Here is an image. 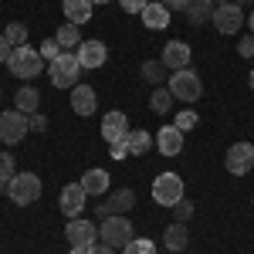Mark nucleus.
I'll return each instance as SVG.
<instances>
[{
	"label": "nucleus",
	"mask_w": 254,
	"mask_h": 254,
	"mask_svg": "<svg viewBox=\"0 0 254 254\" xmlns=\"http://www.w3.org/2000/svg\"><path fill=\"white\" fill-rule=\"evenodd\" d=\"M159 3H163L166 10H187V3H190V0H159Z\"/></svg>",
	"instance_id": "obj_39"
},
{
	"label": "nucleus",
	"mask_w": 254,
	"mask_h": 254,
	"mask_svg": "<svg viewBox=\"0 0 254 254\" xmlns=\"http://www.w3.org/2000/svg\"><path fill=\"white\" fill-rule=\"evenodd\" d=\"M166 88L173 92L176 102H200V95H203V81H200V75H196L193 68H180V71H173Z\"/></svg>",
	"instance_id": "obj_3"
},
{
	"label": "nucleus",
	"mask_w": 254,
	"mask_h": 254,
	"mask_svg": "<svg viewBox=\"0 0 254 254\" xmlns=\"http://www.w3.org/2000/svg\"><path fill=\"white\" fill-rule=\"evenodd\" d=\"M163 244L170 248V254H176V251H183L187 244H190V234H187V224H170L166 227V234H163Z\"/></svg>",
	"instance_id": "obj_22"
},
{
	"label": "nucleus",
	"mask_w": 254,
	"mask_h": 254,
	"mask_svg": "<svg viewBox=\"0 0 254 254\" xmlns=\"http://www.w3.org/2000/svg\"><path fill=\"white\" fill-rule=\"evenodd\" d=\"M159 61H163L170 71L190 68V44H187V41H166V44H163V55H159Z\"/></svg>",
	"instance_id": "obj_12"
},
{
	"label": "nucleus",
	"mask_w": 254,
	"mask_h": 254,
	"mask_svg": "<svg viewBox=\"0 0 254 254\" xmlns=\"http://www.w3.org/2000/svg\"><path fill=\"white\" fill-rule=\"evenodd\" d=\"M122 254H156V244L146 241V237H132V241L122 248Z\"/></svg>",
	"instance_id": "obj_28"
},
{
	"label": "nucleus",
	"mask_w": 254,
	"mask_h": 254,
	"mask_svg": "<svg viewBox=\"0 0 254 254\" xmlns=\"http://www.w3.org/2000/svg\"><path fill=\"white\" fill-rule=\"evenodd\" d=\"M210 24H214L220 34H237L241 24H248V17H244V7H237L234 0H227V3H217V7H214Z\"/></svg>",
	"instance_id": "obj_7"
},
{
	"label": "nucleus",
	"mask_w": 254,
	"mask_h": 254,
	"mask_svg": "<svg viewBox=\"0 0 254 254\" xmlns=\"http://www.w3.org/2000/svg\"><path fill=\"white\" fill-rule=\"evenodd\" d=\"M7 68H10V75H14V78L27 81V78L44 75V58H41V51H34V48L17 44V48L10 51V58H7Z\"/></svg>",
	"instance_id": "obj_1"
},
{
	"label": "nucleus",
	"mask_w": 254,
	"mask_h": 254,
	"mask_svg": "<svg viewBox=\"0 0 254 254\" xmlns=\"http://www.w3.org/2000/svg\"><path fill=\"white\" fill-rule=\"evenodd\" d=\"M92 248H95V244H75L71 254H92Z\"/></svg>",
	"instance_id": "obj_40"
},
{
	"label": "nucleus",
	"mask_w": 254,
	"mask_h": 254,
	"mask_svg": "<svg viewBox=\"0 0 254 254\" xmlns=\"http://www.w3.org/2000/svg\"><path fill=\"white\" fill-rule=\"evenodd\" d=\"M38 51H41V58H44V61H55L58 55H64V48H61L55 38H48V41H44V44L38 48Z\"/></svg>",
	"instance_id": "obj_32"
},
{
	"label": "nucleus",
	"mask_w": 254,
	"mask_h": 254,
	"mask_svg": "<svg viewBox=\"0 0 254 254\" xmlns=\"http://www.w3.org/2000/svg\"><path fill=\"white\" fill-rule=\"evenodd\" d=\"M156 149L163 156H180L183 153V132L176 126H163L159 136H156Z\"/></svg>",
	"instance_id": "obj_16"
},
{
	"label": "nucleus",
	"mask_w": 254,
	"mask_h": 254,
	"mask_svg": "<svg viewBox=\"0 0 254 254\" xmlns=\"http://www.w3.org/2000/svg\"><path fill=\"white\" fill-rule=\"evenodd\" d=\"M92 3H112V0H92Z\"/></svg>",
	"instance_id": "obj_45"
},
{
	"label": "nucleus",
	"mask_w": 254,
	"mask_h": 254,
	"mask_svg": "<svg viewBox=\"0 0 254 254\" xmlns=\"http://www.w3.org/2000/svg\"><path fill=\"white\" fill-rule=\"evenodd\" d=\"M92 254H116V248H109V244H95Z\"/></svg>",
	"instance_id": "obj_41"
},
{
	"label": "nucleus",
	"mask_w": 254,
	"mask_h": 254,
	"mask_svg": "<svg viewBox=\"0 0 254 254\" xmlns=\"http://www.w3.org/2000/svg\"><path fill=\"white\" fill-rule=\"evenodd\" d=\"M224 166L231 176H244L254 170V142H234L224 156Z\"/></svg>",
	"instance_id": "obj_9"
},
{
	"label": "nucleus",
	"mask_w": 254,
	"mask_h": 254,
	"mask_svg": "<svg viewBox=\"0 0 254 254\" xmlns=\"http://www.w3.org/2000/svg\"><path fill=\"white\" fill-rule=\"evenodd\" d=\"M139 17H142V24H146L149 31H163V27L170 24V10H166L159 0H149V3L142 7V14H139Z\"/></svg>",
	"instance_id": "obj_18"
},
{
	"label": "nucleus",
	"mask_w": 254,
	"mask_h": 254,
	"mask_svg": "<svg viewBox=\"0 0 254 254\" xmlns=\"http://www.w3.org/2000/svg\"><path fill=\"white\" fill-rule=\"evenodd\" d=\"M237 51H241V58H254V34H248V38H241V44H237Z\"/></svg>",
	"instance_id": "obj_34"
},
{
	"label": "nucleus",
	"mask_w": 254,
	"mask_h": 254,
	"mask_svg": "<svg viewBox=\"0 0 254 254\" xmlns=\"http://www.w3.org/2000/svg\"><path fill=\"white\" fill-rule=\"evenodd\" d=\"M10 51H14V44L0 34V64H7V58H10Z\"/></svg>",
	"instance_id": "obj_38"
},
{
	"label": "nucleus",
	"mask_w": 254,
	"mask_h": 254,
	"mask_svg": "<svg viewBox=\"0 0 254 254\" xmlns=\"http://www.w3.org/2000/svg\"><path fill=\"white\" fill-rule=\"evenodd\" d=\"M81 187H85V193H92V196H102L105 190H109V173L105 170H88V173H81V180H78Z\"/></svg>",
	"instance_id": "obj_20"
},
{
	"label": "nucleus",
	"mask_w": 254,
	"mask_h": 254,
	"mask_svg": "<svg viewBox=\"0 0 254 254\" xmlns=\"http://www.w3.org/2000/svg\"><path fill=\"white\" fill-rule=\"evenodd\" d=\"M166 75H170V68H166L163 61H146V64H142V78L149 81V85H156V88L166 81Z\"/></svg>",
	"instance_id": "obj_25"
},
{
	"label": "nucleus",
	"mask_w": 254,
	"mask_h": 254,
	"mask_svg": "<svg viewBox=\"0 0 254 254\" xmlns=\"http://www.w3.org/2000/svg\"><path fill=\"white\" fill-rule=\"evenodd\" d=\"M129 132H132V129H129V119H126V112L112 109V112H105V116H102V139H105L109 146L126 142V136H129Z\"/></svg>",
	"instance_id": "obj_10"
},
{
	"label": "nucleus",
	"mask_w": 254,
	"mask_h": 254,
	"mask_svg": "<svg viewBox=\"0 0 254 254\" xmlns=\"http://www.w3.org/2000/svg\"><path fill=\"white\" fill-rule=\"evenodd\" d=\"M214 7H217L214 0H190L183 14H187V20H190V24H203V20L214 17Z\"/></svg>",
	"instance_id": "obj_24"
},
{
	"label": "nucleus",
	"mask_w": 254,
	"mask_h": 254,
	"mask_svg": "<svg viewBox=\"0 0 254 254\" xmlns=\"http://www.w3.org/2000/svg\"><path fill=\"white\" fill-rule=\"evenodd\" d=\"M7 196L17 203V207H27L41 196V180L34 173H14L10 183H7Z\"/></svg>",
	"instance_id": "obj_5"
},
{
	"label": "nucleus",
	"mask_w": 254,
	"mask_h": 254,
	"mask_svg": "<svg viewBox=\"0 0 254 254\" xmlns=\"http://www.w3.org/2000/svg\"><path fill=\"white\" fill-rule=\"evenodd\" d=\"M98 237H102V244H109V248H116V251H122L129 241H132V224H129V217H105L102 220V227H98Z\"/></svg>",
	"instance_id": "obj_4"
},
{
	"label": "nucleus",
	"mask_w": 254,
	"mask_h": 254,
	"mask_svg": "<svg viewBox=\"0 0 254 254\" xmlns=\"http://www.w3.org/2000/svg\"><path fill=\"white\" fill-rule=\"evenodd\" d=\"M149 109H153L156 116H166V112L173 109V92H170V88H156L153 98H149Z\"/></svg>",
	"instance_id": "obj_27"
},
{
	"label": "nucleus",
	"mask_w": 254,
	"mask_h": 254,
	"mask_svg": "<svg viewBox=\"0 0 254 254\" xmlns=\"http://www.w3.org/2000/svg\"><path fill=\"white\" fill-rule=\"evenodd\" d=\"M126 149H129V156H146V153L153 149V136H149L146 129H132V132L126 136Z\"/></svg>",
	"instance_id": "obj_23"
},
{
	"label": "nucleus",
	"mask_w": 254,
	"mask_h": 254,
	"mask_svg": "<svg viewBox=\"0 0 254 254\" xmlns=\"http://www.w3.org/2000/svg\"><path fill=\"white\" fill-rule=\"evenodd\" d=\"M214 3H227V0H214Z\"/></svg>",
	"instance_id": "obj_46"
},
{
	"label": "nucleus",
	"mask_w": 254,
	"mask_h": 254,
	"mask_svg": "<svg viewBox=\"0 0 254 254\" xmlns=\"http://www.w3.org/2000/svg\"><path fill=\"white\" fill-rule=\"evenodd\" d=\"M234 3H237V7H244V3H254V0H234Z\"/></svg>",
	"instance_id": "obj_43"
},
{
	"label": "nucleus",
	"mask_w": 254,
	"mask_h": 254,
	"mask_svg": "<svg viewBox=\"0 0 254 254\" xmlns=\"http://www.w3.org/2000/svg\"><path fill=\"white\" fill-rule=\"evenodd\" d=\"M248 27H251V34H254V10H251V17H248Z\"/></svg>",
	"instance_id": "obj_42"
},
{
	"label": "nucleus",
	"mask_w": 254,
	"mask_h": 254,
	"mask_svg": "<svg viewBox=\"0 0 254 254\" xmlns=\"http://www.w3.org/2000/svg\"><path fill=\"white\" fill-rule=\"evenodd\" d=\"M132 203H136V193H132V190H116L105 203H98V207H95V214L105 220V217H116V214L132 210Z\"/></svg>",
	"instance_id": "obj_14"
},
{
	"label": "nucleus",
	"mask_w": 254,
	"mask_h": 254,
	"mask_svg": "<svg viewBox=\"0 0 254 254\" xmlns=\"http://www.w3.org/2000/svg\"><path fill=\"white\" fill-rule=\"evenodd\" d=\"M153 200H156L159 207H173L183 200V180L176 173H159L153 180Z\"/></svg>",
	"instance_id": "obj_8"
},
{
	"label": "nucleus",
	"mask_w": 254,
	"mask_h": 254,
	"mask_svg": "<svg viewBox=\"0 0 254 254\" xmlns=\"http://www.w3.org/2000/svg\"><path fill=\"white\" fill-rule=\"evenodd\" d=\"M85 200H88V193H85V187L81 183H68L64 190H61L58 203H61V214L68 217V220H75V217H81V210H85Z\"/></svg>",
	"instance_id": "obj_11"
},
{
	"label": "nucleus",
	"mask_w": 254,
	"mask_h": 254,
	"mask_svg": "<svg viewBox=\"0 0 254 254\" xmlns=\"http://www.w3.org/2000/svg\"><path fill=\"white\" fill-rule=\"evenodd\" d=\"M81 71H85V68L78 64V55H71V51L58 55V58L48 64V78H51L55 88H75Z\"/></svg>",
	"instance_id": "obj_2"
},
{
	"label": "nucleus",
	"mask_w": 254,
	"mask_h": 254,
	"mask_svg": "<svg viewBox=\"0 0 254 254\" xmlns=\"http://www.w3.org/2000/svg\"><path fill=\"white\" fill-rule=\"evenodd\" d=\"M61 7H64V17H68V24H88L92 20V0H61Z\"/></svg>",
	"instance_id": "obj_19"
},
{
	"label": "nucleus",
	"mask_w": 254,
	"mask_h": 254,
	"mask_svg": "<svg viewBox=\"0 0 254 254\" xmlns=\"http://www.w3.org/2000/svg\"><path fill=\"white\" fill-rule=\"evenodd\" d=\"M119 3H122L126 14H142V7H146L149 0H119Z\"/></svg>",
	"instance_id": "obj_35"
},
{
	"label": "nucleus",
	"mask_w": 254,
	"mask_h": 254,
	"mask_svg": "<svg viewBox=\"0 0 254 254\" xmlns=\"http://www.w3.org/2000/svg\"><path fill=\"white\" fill-rule=\"evenodd\" d=\"M3 38H7L10 44H14V48H17V44H24V41H27V27H24V24H7Z\"/></svg>",
	"instance_id": "obj_30"
},
{
	"label": "nucleus",
	"mask_w": 254,
	"mask_h": 254,
	"mask_svg": "<svg viewBox=\"0 0 254 254\" xmlns=\"http://www.w3.org/2000/svg\"><path fill=\"white\" fill-rule=\"evenodd\" d=\"M196 122H200V116H196L193 109H183V112H180V116H176V129H180V132H190V129H193Z\"/></svg>",
	"instance_id": "obj_29"
},
{
	"label": "nucleus",
	"mask_w": 254,
	"mask_h": 254,
	"mask_svg": "<svg viewBox=\"0 0 254 254\" xmlns=\"http://www.w3.org/2000/svg\"><path fill=\"white\" fill-rule=\"evenodd\" d=\"M31 129H34V132H44V129H48V116L34 112V116H31Z\"/></svg>",
	"instance_id": "obj_37"
},
{
	"label": "nucleus",
	"mask_w": 254,
	"mask_h": 254,
	"mask_svg": "<svg viewBox=\"0 0 254 254\" xmlns=\"http://www.w3.org/2000/svg\"><path fill=\"white\" fill-rule=\"evenodd\" d=\"M75 55H78V64H81V68H102V64H105V58H109L105 44H102V41H95V38H92V41H81Z\"/></svg>",
	"instance_id": "obj_15"
},
{
	"label": "nucleus",
	"mask_w": 254,
	"mask_h": 254,
	"mask_svg": "<svg viewBox=\"0 0 254 254\" xmlns=\"http://www.w3.org/2000/svg\"><path fill=\"white\" fill-rule=\"evenodd\" d=\"M248 85H251V92H254V71H251V78H248Z\"/></svg>",
	"instance_id": "obj_44"
},
{
	"label": "nucleus",
	"mask_w": 254,
	"mask_h": 254,
	"mask_svg": "<svg viewBox=\"0 0 254 254\" xmlns=\"http://www.w3.org/2000/svg\"><path fill=\"white\" fill-rule=\"evenodd\" d=\"M109 156L116 159V163H119V159H126V156H129V149H126V142H116V146H109Z\"/></svg>",
	"instance_id": "obj_36"
},
{
	"label": "nucleus",
	"mask_w": 254,
	"mask_h": 254,
	"mask_svg": "<svg viewBox=\"0 0 254 254\" xmlns=\"http://www.w3.org/2000/svg\"><path fill=\"white\" fill-rule=\"evenodd\" d=\"M17 173V166H14V156L10 153H0V183H10V176Z\"/></svg>",
	"instance_id": "obj_31"
},
{
	"label": "nucleus",
	"mask_w": 254,
	"mask_h": 254,
	"mask_svg": "<svg viewBox=\"0 0 254 254\" xmlns=\"http://www.w3.org/2000/svg\"><path fill=\"white\" fill-rule=\"evenodd\" d=\"M27 132H31V116H24L17 109L0 116V142H3V146H17Z\"/></svg>",
	"instance_id": "obj_6"
},
{
	"label": "nucleus",
	"mask_w": 254,
	"mask_h": 254,
	"mask_svg": "<svg viewBox=\"0 0 254 254\" xmlns=\"http://www.w3.org/2000/svg\"><path fill=\"white\" fill-rule=\"evenodd\" d=\"M71 109H75V116H92L98 109V98L92 92V85H75L71 88Z\"/></svg>",
	"instance_id": "obj_17"
},
{
	"label": "nucleus",
	"mask_w": 254,
	"mask_h": 254,
	"mask_svg": "<svg viewBox=\"0 0 254 254\" xmlns=\"http://www.w3.org/2000/svg\"><path fill=\"white\" fill-rule=\"evenodd\" d=\"M170 210H173V217H176V220H180V224H187V220L193 217V203H190V200L183 196V200H180V203H173Z\"/></svg>",
	"instance_id": "obj_33"
},
{
	"label": "nucleus",
	"mask_w": 254,
	"mask_h": 254,
	"mask_svg": "<svg viewBox=\"0 0 254 254\" xmlns=\"http://www.w3.org/2000/svg\"><path fill=\"white\" fill-rule=\"evenodd\" d=\"M55 41H58L61 48H78V44H81V31H78V24H61L58 34H55Z\"/></svg>",
	"instance_id": "obj_26"
},
{
	"label": "nucleus",
	"mask_w": 254,
	"mask_h": 254,
	"mask_svg": "<svg viewBox=\"0 0 254 254\" xmlns=\"http://www.w3.org/2000/svg\"><path fill=\"white\" fill-rule=\"evenodd\" d=\"M64 237H68L71 248H75V244H95L98 241V227L92 224V220H85V217H75V220H68Z\"/></svg>",
	"instance_id": "obj_13"
},
{
	"label": "nucleus",
	"mask_w": 254,
	"mask_h": 254,
	"mask_svg": "<svg viewBox=\"0 0 254 254\" xmlns=\"http://www.w3.org/2000/svg\"><path fill=\"white\" fill-rule=\"evenodd\" d=\"M14 105H17V112H24V116H34L38 105H41V92L31 88V85H24V88H17V95H14Z\"/></svg>",
	"instance_id": "obj_21"
}]
</instances>
